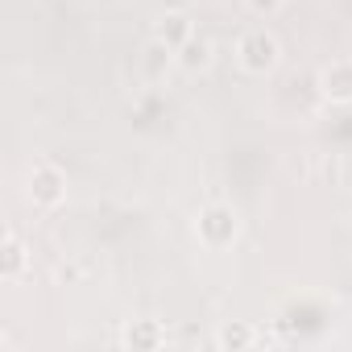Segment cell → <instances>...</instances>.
<instances>
[{
	"mask_svg": "<svg viewBox=\"0 0 352 352\" xmlns=\"http://www.w3.org/2000/svg\"><path fill=\"white\" fill-rule=\"evenodd\" d=\"M241 63L249 71H270L278 63V42L270 34H245L241 38Z\"/></svg>",
	"mask_w": 352,
	"mask_h": 352,
	"instance_id": "cell-1",
	"label": "cell"
},
{
	"mask_svg": "<svg viewBox=\"0 0 352 352\" xmlns=\"http://www.w3.org/2000/svg\"><path fill=\"white\" fill-rule=\"evenodd\" d=\"M199 232H204L212 245H224V241L236 236V216H232L228 208H208L204 220H199Z\"/></svg>",
	"mask_w": 352,
	"mask_h": 352,
	"instance_id": "cell-2",
	"label": "cell"
},
{
	"mask_svg": "<svg viewBox=\"0 0 352 352\" xmlns=\"http://www.w3.org/2000/svg\"><path fill=\"white\" fill-rule=\"evenodd\" d=\"M30 191H34V199H38V204H58V199H63V179H58V170H50V166L34 170Z\"/></svg>",
	"mask_w": 352,
	"mask_h": 352,
	"instance_id": "cell-3",
	"label": "cell"
},
{
	"mask_svg": "<svg viewBox=\"0 0 352 352\" xmlns=\"http://www.w3.org/2000/svg\"><path fill=\"white\" fill-rule=\"evenodd\" d=\"M323 91L331 100H352V63H336L323 71Z\"/></svg>",
	"mask_w": 352,
	"mask_h": 352,
	"instance_id": "cell-4",
	"label": "cell"
},
{
	"mask_svg": "<svg viewBox=\"0 0 352 352\" xmlns=\"http://www.w3.org/2000/svg\"><path fill=\"white\" fill-rule=\"evenodd\" d=\"M157 38H162L166 46H179V42H187V38H191V21H187L183 13H170V17H162Z\"/></svg>",
	"mask_w": 352,
	"mask_h": 352,
	"instance_id": "cell-5",
	"label": "cell"
},
{
	"mask_svg": "<svg viewBox=\"0 0 352 352\" xmlns=\"http://www.w3.org/2000/svg\"><path fill=\"white\" fill-rule=\"evenodd\" d=\"M208 63H212V46H208L204 38H199V42L187 38V42H183V67L195 71V67H208Z\"/></svg>",
	"mask_w": 352,
	"mask_h": 352,
	"instance_id": "cell-6",
	"label": "cell"
},
{
	"mask_svg": "<svg viewBox=\"0 0 352 352\" xmlns=\"http://www.w3.org/2000/svg\"><path fill=\"white\" fill-rule=\"evenodd\" d=\"M5 253H9V257H5V274H17V270H21V249H17V245H9Z\"/></svg>",
	"mask_w": 352,
	"mask_h": 352,
	"instance_id": "cell-7",
	"label": "cell"
},
{
	"mask_svg": "<svg viewBox=\"0 0 352 352\" xmlns=\"http://www.w3.org/2000/svg\"><path fill=\"white\" fill-rule=\"evenodd\" d=\"M220 340H224V344H245V340H249V331H241V327L232 331V327H228V331H224Z\"/></svg>",
	"mask_w": 352,
	"mask_h": 352,
	"instance_id": "cell-8",
	"label": "cell"
},
{
	"mask_svg": "<svg viewBox=\"0 0 352 352\" xmlns=\"http://www.w3.org/2000/svg\"><path fill=\"white\" fill-rule=\"evenodd\" d=\"M249 5H253V9H257V13H261V9H265V13H270V9H278V0H249Z\"/></svg>",
	"mask_w": 352,
	"mask_h": 352,
	"instance_id": "cell-9",
	"label": "cell"
}]
</instances>
